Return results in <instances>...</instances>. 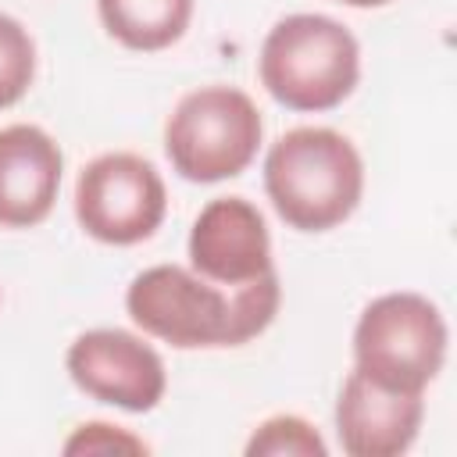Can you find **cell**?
Returning <instances> with one entry per match:
<instances>
[{
	"label": "cell",
	"instance_id": "1",
	"mask_svg": "<svg viewBox=\"0 0 457 457\" xmlns=\"http://www.w3.org/2000/svg\"><path fill=\"white\" fill-rule=\"evenodd\" d=\"M282 303L278 275L268 271L246 286H218L179 264H154L125 289L129 318L154 339L179 350L243 346L261 336Z\"/></svg>",
	"mask_w": 457,
	"mask_h": 457
},
{
	"label": "cell",
	"instance_id": "2",
	"mask_svg": "<svg viewBox=\"0 0 457 457\" xmlns=\"http://www.w3.org/2000/svg\"><path fill=\"white\" fill-rule=\"evenodd\" d=\"M264 193L289 228L328 232L357 211L364 161L343 132L300 125L271 143L264 157Z\"/></svg>",
	"mask_w": 457,
	"mask_h": 457
},
{
	"label": "cell",
	"instance_id": "3",
	"mask_svg": "<svg viewBox=\"0 0 457 457\" xmlns=\"http://www.w3.org/2000/svg\"><path fill=\"white\" fill-rule=\"evenodd\" d=\"M261 86L289 111H332L361 79L353 32L328 14H286L261 43Z\"/></svg>",
	"mask_w": 457,
	"mask_h": 457
},
{
	"label": "cell",
	"instance_id": "4",
	"mask_svg": "<svg viewBox=\"0 0 457 457\" xmlns=\"http://www.w3.org/2000/svg\"><path fill=\"white\" fill-rule=\"evenodd\" d=\"M446 321L439 307L411 289L375 296L353 325V368L400 393H425L446 361Z\"/></svg>",
	"mask_w": 457,
	"mask_h": 457
},
{
	"label": "cell",
	"instance_id": "5",
	"mask_svg": "<svg viewBox=\"0 0 457 457\" xmlns=\"http://www.w3.org/2000/svg\"><path fill=\"white\" fill-rule=\"evenodd\" d=\"M264 121L250 93L236 86H200L186 93L164 121V154L189 182H221L257 157Z\"/></svg>",
	"mask_w": 457,
	"mask_h": 457
},
{
	"label": "cell",
	"instance_id": "6",
	"mask_svg": "<svg viewBox=\"0 0 457 457\" xmlns=\"http://www.w3.org/2000/svg\"><path fill=\"white\" fill-rule=\"evenodd\" d=\"M168 211L161 171L129 150L93 157L75 182V218L86 236L107 246H132L150 239Z\"/></svg>",
	"mask_w": 457,
	"mask_h": 457
},
{
	"label": "cell",
	"instance_id": "7",
	"mask_svg": "<svg viewBox=\"0 0 457 457\" xmlns=\"http://www.w3.org/2000/svg\"><path fill=\"white\" fill-rule=\"evenodd\" d=\"M64 368L86 396L132 414L154 411L168 389L161 353L125 328H89L75 336Z\"/></svg>",
	"mask_w": 457,
	"mask_h": 457
},
{
	"label": "cell",
	"instance_id": "8",
	"mask_svg": "<svg viewBox=\"0 0 457 457\" xmlns=\"http://www.w3.org/2000/svg\"><path fill=\"white\" fill-rule=\"evenodd\" d=\"M189 264L218 286H246L275 271L264 214L246 196L211 200L189 228Z\"/></svg>",
	"mask_w": 457,
	"mask_h": 457
},
{
	"label": "cell",
	"instance_id": "9",
	"mask_svg": "<svg viewBox=\"0 0 457 457\" xmlns=\"http://www.w3.org/2000/svg\"><path fill=\"white\" fill-rule=\"evenodd\" d=\"M425 421V393H400L371 382L357 368L336 400V432L350 457H400L414 446Z\"/></svg>",
	"mask_w": 457,
	"mask_h": 457
},
{
	"label": "cell",
	"instance_id": "10",
	"mask_svg": "<svg viewBox=\"0 0 457 457\" xmlns=\"http://www.w3.org/2000/svg\"><path fill=\"white\" fill-rule=\"evenodd\" d=\"M64 154L50 132L18 121L0 129V225L32 228L57 200Z\"/></svg>",
	"mask_w": 457,
	"mask_h": 457
},
{
	"label": "cell",
	"instance_id": "11",
	"mask_svg": "<svg viewBox=\"0 0 457 457\" xmlns=\"http://www.w3.org/2000/svg\"><path fill=\"white\" fill-rule=\"evenodd\" d=\"M96 14L111 39L154 54L186 36L193 0H96Z\"/></svg>",
	"mask_w": 457,
	"mask_h": 457
},
{
	"label": "cell",
	"instance_id": "12",
	"mask_svg": "<svg viewBox=\"0 0 457 457\" xmlns=\"http://www.w3.org/2000/svg\"><path fill=\"white\" fill-rule=\"evenodd\" d=\"M282 453L325 457L328 446L311 421H303L296 414H275L253 428V436L246 439V457H282Z\"/></svg>",
	"mask_w": 457,
	"mask_h": 457
},
{
	"label": "cell",
	"instance_id": "13",
	"mask_svg": "<svg viewBox=\"0 0 457 457\" xmlns=\"http://www.w3.org/2000/svg\"><path fill=\"white\" fill-rule=\"evenodd\" d=\"M32 79H36V43L18 18L0 14V111L14 107L29 93Z\"/></svg>",
	"mask_w": 457,
	"mask_h": 457
},
{
	"label": "cell",
	"instance_id": "14",
	"mask_svg": "<svg viewBox=\"0 0 457 457\" xmlns=\"http://www.w3.org/2000/svg\"><path fill=\"white\" fill-rule=\"evenodd\" d=\"M150 446L129 428L107 421H86L64 439V453H146Z\"/></svg>",
	"mask_w": 457,
	"mask_h": 457
},
{
	"label": "cell",
	"instance_id": "15",
	"mask_svg": "<svg viewBox=\"0 0 457 457\" xmlns=\"http://www.w3.org/2000/svg\"><path fill=\"white\" fill-rule=\"evenodd\" d=\"M339 4H350V7H382V4H393V0H339Z\"/></svg>",
	"mask_w": 457,
	"mask_h": 457
}]
</instances>
